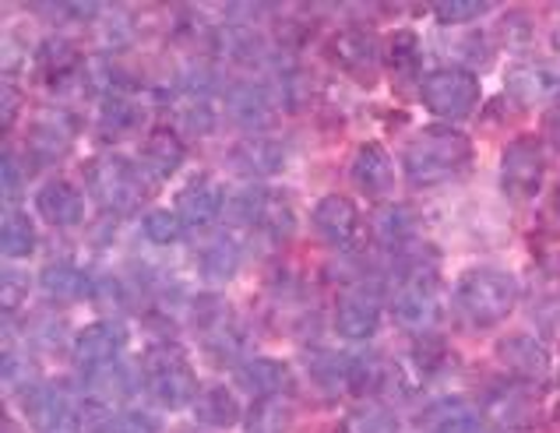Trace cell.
Listing matches in <instances>:
<instances>
[{"label":"cell","mask_w":560,"mask_h":433,"mask_svg":"<svg viewBox=\"0 0 560 433\" xmlns=\"http://www.w3.org/2000/svg\"><path fill=\"white\" fill-rule=\"evenodd\" d=\"M476 163L472 141L447 124L423 127L402 149V169L412 187H434L444 180H455Z\"/></svg>","instance_id":"1"},{"label":"cell","mask_w":560,"mask_h":433,"mask_svg":"<svg viewBox=\"0 0 560 433\" xmlns=\"http://www.w3.org/2000/svg\"><path fill=\"white\" fill-rule=\"evenodd\" d=\"M518 300V282L501 268H472L455 285V311L469 328H498Z\"/></svg>","instance_id":"2"},{"label":"cell","mask_w":560,"mask_h":433,"mask_svg":"<svg viewBox=\"0 0 560 433\" xmlns=\"http://www.w3.org/2000/svg\"><path fill=\"white\" fill-rule=\"evenodd\" d=\"M135 163H127L120 155H100L89 159L85 166V187L89 195L100 201V208L114 215H135L141 201H145V180Z\"/></svg>","instance_id":"3"},{"label":"cell","mask_w":560,"mask_h":433,"mask_svg":"<svg viewBox=\"0 0 560 433\" xmlns=\"http://www.w3.org/2000/svg\"><path fill=\"white\" fill-rule=\"evenodd\" d=\"M420 100L430 114L441 117L444 124H452V120H466L476 114L479 100H483V89H479L472 71L441 68L420 82Z\"/></svg>","instance_id":"4"},{"label":"cell","mask_w":560,"mask_h":433,"mask_svg":"<svg viewBox=\"0 0 560 433\" xmlns=\"http://www.w3.org/2000/svg\"><path fill=\"white\" fill-rule=\"evenodd\" d=\"M542 176H547L542 141L536 134L511 138L501 155V190L504 195L511 201H533L542 190Z\"/></svg>","instance_id":"5"},{"label":"cell","mask_w":560,"mask_h":433,"mask_svg":"<svg viewBox=\"0 0 560 433\" xmlns=\"http://www.w3.org/2000/svg\"><path fill=\"white\" fill-rule=\"evenodd\" d=\"M145 377H149V391L155 395L159 406L184 409L190 402H198V377L187 366L184 349H177V346L155 349L149 356Z\"/></svg>","instance_id":"6"},{"label":"cell","mask_w":560,"mask_h":433,"mask_svg":"<svg viewBox=\"0 0 560 433\" xmlns=\"http://www.w3.org/2000/svg\"><path fill=\"white\" fill-rule=\"evenodd\" d=\"M19 406L25 412V420L32 423V430H39V433H74L82 426L78 409L57 384H46V381L25 384V388H19Z\"/></svg>","instance_id":"7"},{"label":"cell","mask_w":560,"mask_h":433,"mask_svg":"<svg viewBox=\"0 0 560 433\" xmlns=\"http://www.w3.org/2000/svg\"><path fill=\"white\" fill-rule=\"evenodd\" d=\"M381 325V296L374 285L353 282L335 300V331L349 342H366Z\"/></svg>","instance_id":"8"},{"label":"cell","mask_w":560,"mask_h":433,"mask_svg":"<svg viewBox=\"0 0 560 433\" xmlns=\"http://www.w3.org/2000/svg\"><path fill=\"white\" fill-rule=\"evenodd\" d=\"M395 320L409 331H423L438 320L441 311V285L434 271H412L409 282L395 296Z\"/></svg>","instance_id":"9"},{"label":"cell","mask_w":560,"mask_h":433,"mask_svg":"<svg viewBox=\"0 0 560 433\" xmlns=\"http://www.w3.org/2000/svg\"><path fill=\"white\" fill-rule=\"evenodd\" d=\"M127 346V328L117 320H95V325L82 328L74 335V363L78 371H103V366H114L120 349Z\"/></svg>","instance_id":"10"},{"label":"cell","mask_w":560,"mask_h":433,"mask_svg":"<svg viewBox=\"0 0 560 433\" xmlns=\"http://www.w3.org/2000/svg\"><path fill=\"white\" fill-rule=\"evenodd\" d=\"M349 180L360 190L363 198L381 201L392 195L395 187V163L392 155L381 149L377 141H366L353 152V163H349Z\"/></svg>","instance_id":"11"},{"label":"cell","mask_w":560,"mask_h":433,"mask_svg":"<svg viewBox=\"0 0 560 433\" xmlns=\"http://www.w3.org/2000/svg\"><path fill=\"white\" fill-rule=\"evenodd\" d=\"M311 222H314V230L322 233L325 244H331V247H349L360 233V212L346 195H325L314 204Z\"/></svg>","instance_id":"12"},{"label":"cell","mask_w":560,"mask_h":433,"mask_svg":"<svg viewBox=\"0 0 560 433\" xmlns=\"http://www.w3.org/2000/svg\"><path fill=\"white\" fill-rule=\"evenodd\" d=\"M36 212L57 230H71L85 219V195L71 180H46L36 195Z\"/></svg>","instance_id":"13"},{"label":"cell","mask_w":560,"mask_h":433,"mask_svg":"<svg viewBox=\"0 0 560 433\" xmlns=\"http://www.w3.org/2000/svg\"><path fill=\"white\" fill-rule=\"evenodd\" d=\"M276 215H290V208L265 187H244L226 198V219L233 226H268L276 233Z\"/></svg>","instance_id":"14"},{"label":"cell","mask_w":560,"mask_h":433,"mask_svg":"<svg viewBox=\"0 0 560 433\" xmlns=\"http://www.w3.org/2000/svg\"><path fill=\"white\" fill-rule=\"evenodd\" d=\"M219 212H226V195L208 173L190 176V184L177 195V215L184 226H208Z\"/></svg>","instance_id":"15"},{"label":"cell","mask_w":560,"mask_h":433,"mask_svg":"<svg viewBox=\"0 0 560 433\" xmlns=\"http://www.w3.org/2000/svg\"><path fill=\"white\" fill-rule=\"evenodd\" d=\"M508 95L518 106H533V103L557 106V100H560V68H550V63H529V68L508 71Z\"/></svg>","instance_id":"16"},{"label":"cell","mask_w":560,"mask_h":433,"mask_svg":"<svg viewBox=\"0 0 560 433\" xmlns=\"http://www.w3.org/2000/svg\"><path fill=\"white\" fill-rule=\"evenodd\" d=\"M498 360L504 371L518 374L522 381H542L550 371V352L533 335H508L498 342Z\"/></svg>","instance_id":"17"},{"label":"cell","mask_w":560,"mask_h":433,"mask_svg":"<svg viewBox=\"0 0 560 433\" xmlns=\"http://www.w3.org/2000/svg\"><path fill=\"white\" fill-rule=\"evenodd\" d=\"M226 109L230 117L244 127V131H265V127L276 120V103H271V92L258 82H240L226 92Z\"/></svg>","instance_id":"18"},{"label":"cell","mask_w":560,"mask_h":433,"mask_svg":"<svg viewBox=\"0 0 560 433\" xmlns=\"http://www.w3.org/2000/svg\"><path fill=\"white\" fill-rule=\"evenodd\" d=\"M226 163L244 176H271L285 166V149L268 138H244L230 149Z\"/></svg>","instance_id":"19"},{"label":"cell","mask_w":560,"mask_h":433,"mask_svg":"<svg viewBox=\"0 0 560 433\" xmlns=\"http://www.w3.org/2000/svg\"><path fill=\"white\" fill-rule=\"evenodd\" d=\"M177 166H184V141L159 127L152 131L145 141H141V152H138V169L149 173L152 180H166V176L177 173Z\"/></svg>","instance_id":"20"},{"label":"cell","mask_w":560,"mask_h":433,"mask_svg":"<svg viewBox=\"0 0 560 433\" xmlns=\"http://www.w3.org/2000/svg\"><path fill=\"white\" fill-rule=\"evenodd\" d=\"M331 57L339 60L346 71L371 78L374 68H377V60H381V43L371 36V32H360V28L339 32V36L331 39Z\"/></svg>","instance_id":"21"},{"label":"cell","mask_w":560,"mask_h":433,"mask_svg":"<svg viewBox=\"0 0 560 433\" xmlns=\"http://www.w3.org/2000/svg\"><path fill=\"white\" fill-rule=\"evenodd\" d=\"M236 381L244 384L247 391H254L258 398H279L285 388H290V366H285L282 360H247L244 366L236 371Z\"/></svg>","instance_id":"22"},{"label":"cell","mask_w":560,"mask_h":433,"mask_svg":"<svg viewBox=\"0 0 560 433\" xmlns=\"http://www.w3.org/2000/svg\"><path fill=\"white\" fill-rule=\"evenodd\" d=\"M240 268V247L230 233H215L212 239H205L198 250V271L208 282H226L236 276Z\"/></svg>","instance_id":"23"},{"label":"cell","mask_w":560,"mask_h":433,"mask_svg":"<svg viewBox=\"0 0 560 433\" xmlns=\"http://www.w3.org/2000/svg\"><path fill=\"white\" fill-rule=\"evenodd\" d=\"M476 409L466 398H441L420 416V426L427 433H476Z\"/></svg>","instance_id":"24"},{"label":"cell","mask_w":560,"mask_h":433,"mask_svg":"<svg viewBox=\"0 0 560 433\" xmlns=\"http://www.w3.org/2000/svg\"><path fill=\"white\" fill-rule=\"evenodd\" d=\"M39 285H43V293H50L54 300H68V303L95 296V279H89L82 268H74L68 261L46 265Z\"/></svg>","instance_id":"25"},{"label":"cell","mask_w":560,"mask_h":433,"mask_svg":"<svg viewBox=\"0 0 560 433\" xmlns=\"http://www.w3.org/2000/svg\"><path fill=\"white\" fill-rule=\"evenodd\" d=\"M36 222H32L22 208H4V222H0V247H4V258L19 261L28 258L36 250Z\"/></svg>","instance_id":"26"},{"label":"cell","mask_w":560,"mask_h":433,"mask_svg":"<svg viewBox=\"0 0 560 433\" xmlns=\"http://www.w3.org/2000/svg\"><path fill=\"white\" fill-rule=\"evenodd\" d=\"M346 384L353 388V395H377V391H384V384H388V363H384L377 352L349 356Z\"/></svg>","instance_id":"27"},{"label":"cell","mask_w":560,"mask_h":433,"mask_svg":"<svg viewBox=\"0 0 560 433\" xmlns=\"http://www.w3.org/2000/svg\"><path fill=\"white\" fill-rule=\"evenodd\" d=\"M198 420L208 423V426H233L240 420V402H236V395L230 388H208L198 395Z\"/></svg>","instance_id":"28"},{"label":"cell","mask_w":560,"mask_h":433,"mask_svg":"<svg viewBox=\"0 0 560 433\" xmlns=\"http://www.w3.org/2000/svg\"><path fill=\"white\" fill-rule=\"evenodd\" d=\"M416 226H420V219H416L409 204L377 208V215H374V230L384 244H406V239L416 236Z\"/></svg>","instance_id":"29"},{"label":"cell","mask_w":560,"mask_h":433,"mask_svg":"<svg viewBox=\"0 0 560 433\" xmlns=\"http://www.w3.org/2000/svg\"><path fill=\"white\" fill-rule=\"evenodd\" d=\"M388 68L398 78H412L416 71H420V39H416V32H409V28L392 32V39H388Z\"/></svg>","instance_id":"30"},{"label":"cell","mask_w":560,"mask_h":433,"mask_svg":"<svg viewBox=\"0 0 560 433\" xmlns=\"http://www.w3.org/2000/svg\"><path fill=\"white\" fill-rule=\"evenodd\" d=\"M71 144V134L63 131V127L57 120H36L28 131V149L36 159H60L63 152H68Z\"/></svg>","instance_id":"31"},{"label":"cell","mask_w":560,"mask_h":433,"mask_svg":"<svg viewBox=\"0 0 560 433\" xmlns=\"http://www.w3.org/2000/svg\"><path fill=\"white\" fill-rule=\"evenodd\" d=\"M349 433H402V423L388 406H377V402H366L357 412H349L346 420Z\"/></svg>","instance_id":"32"},{"label":"cell","mask_w":560,"mask_h":433,"mask_svg":"<svg viewBox=\"0 0 560 433\" xmlns=\"http://www.w3.org/2000/svg\"><path fill=\"white\" fill-rule=\"evenodd\" d=\"M39 63H43V74H46V85H60L63 78H71L74 68H78V54L71 43L63 39H50L43 46L39 54Z\"/></svg>","instance_id":"33"},{"label":"cell","mask_w":560,"mask_h":433,"mask_svg":"<svg viewBox=\"0 0 560 433\" xmlns=\"http://www.w3.org/2000/svg\"><path fill=\"white\" fill-rule=\"evenodd\" d=\"M100 124H103V134H114V138L135 134L141 127V109L127 100H106L100 109Z\"/></svg>","instance_id":"34"},{"label":"cell","mask_w":560,"mask_h":433,"mask_svg":"<svg viewBox=\"0 0 560 433\" xmlns=\"http://www.w3.org/2000/svg\"><path fill=\"white\" fill-rule=\"evenodd\" d=\"M141 233H145L149 244L170 247V244H177V239L184 236V222H180L177 212H166V208H152V212L141 219Z\"/></svg>","instance_id":"35"},{"label":"cell","mask_w":560,"mask_h":433,"mask_svg":"<svg viewBox=\"0 0 560 433\" xmlns=\"http://www.w3.org/2000/svg\"><path fill=\"white\" fill-rule=\"evenodd\" d=\"M247 426L250 433H285L290 412H285V406L276 402V398H261V402L247 412Z\"/></svg>","instance_id":"36"},{"label":"cell","mask_w":560,"mask_h":433,"mask_svg":"<svg viewBox=\"0 0 560 433\" xmlns=\"http://www.w3.org/2000/svg\"><path fill=\"white\" fill-rule=\"evenodd\" d=\"M490 11H493V4H483V0H447V4L434 8V19L441 25H469Z\"/></svg>","instance_id":"37"},{"label":"cell","mask_w":560,"mask_h":433,"mask_svg":"<svg viewBox=\"0 0 560 433\" xmlns=\"http://www.w3.org/2000/svg\"><path fill=\"white\" fill-rule=\"evenodd\" d=\"M346 366H349V360L331 356V352H317L314 363H307V371L325 391H335V388H342V384H346Z\"/></svg>","instance_id":"38"},{"label":"cell","mask_w":560,"mask_h":433,"mask_svg":"<svg viewBox=\"0 0 560 433\" xmlns=\"http://www.w3.org/2000/svg\"><path fill=\"white\" fill-rule=\"evenodd\" d=\"M95 433H159V426L145 412H117V416L106 412V420H100Z\"/></svg>","instance_id":"39"},{"label":"cell","mask_w":560,"mask_h":433,"mask_svg":"<svg viewBox=\"0 0 560 433\" xmlns=\"http://www.w3.org/2000/svg\"><path fill=\"white\" fill-rule=\"evenodd\" d=\"M22 187H25V176H19V159H14V152L8 149L4 152V195L14 198Z\"/></svg>","instance_id":"40"},{"label":"cell","mask_w":560,"mask_h":433,"mask_svg":"<svg viewBox=\"0 0 560 433\" xmlns=\"http://www.w3.org/2000/svg\"><path fill=\"white\" fill-rule=\"evenodd\" d=\"M542 134L550 138V144H553L557 155H560V103L550 106L547 114H542Z\"/></svg>","instance_id":"41"},{"label":"cell","mask_w":560,"mask_h":433,"mask_svg":"<svg viewBox=\"0 0 560 433\" xmlns=\"http://www.w3.org/2000/svg\"><path fill=\"white\" fill-rule=\"evenodd\" d=\"M553 43L560 46V25H557V32H553Z\"/></svg>","instance_id":"42"}]
</instances>
